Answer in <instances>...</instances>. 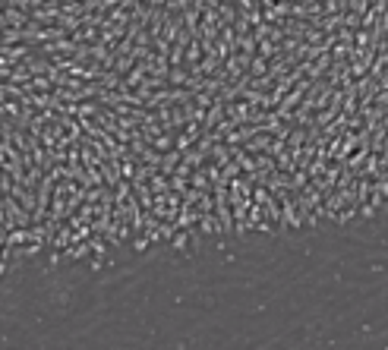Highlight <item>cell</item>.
<instances>
[{"label":"cell","instance_id":"1","mask_svg":"<svg viewBox=\"0 0 388 350\" xmlns=\"http://www.w3.org/2000/svg\"><path fill=\"white\" fill-rule=\"evenodd\" d=\"M70 246H73V227H70V224H63L54 237H51V250L57 252V250H70Z\"/></svg>","mask_w":388,"mask_h":350},{"label":"cell","instance_id":"2","mask_svg":"<svg viewBox=\"0 0 388 350\" xmlns=\"http://www.w3.org/2000/svg\"><path fill=\"white\" fill-rule=\"evenodd\" d=\"M199 230H202V234H215V230L221 234V221L215 218V215H202V221H199Z\"/></svg>","mask_w":388,"mask_h":350},{"label":"cell","instance_id":"3","mask_svg":"<svg viewBox=\"0 0 388 350\" xmlns=\"http://www.w3.org/2000/svg\"><path fill=\"white\" fill-rule=\"evenodd\" d=\"M189 237H193V230H177V237L170 240V250H186Z\"/></svg>","mask_w":388,"mask_h":350},{"label":"cell","instance_id":"4","mask_svg":"<svg viewBox=\"0 0 388 350\" xmlns=\"http://www.w3.org/2000/svg\"><path fill=\"white\" fill-rule=\"evenodd\" d=\"M89 243H92V252H95V255H105V252H108V240H98V237H92Z\"/></svg>","mask_w":388,"mask_h":350}]
</instances>
